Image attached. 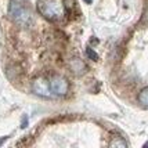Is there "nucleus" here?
Returning a JSON list of instances; mask_svg holds the SVG:
<instances>
[{"label":"nucleus","mask_w":148,"mask_h":148,"mask_svg":"<svg viewBox=\"0 0 148 148\" xmlns=\"http://www.w3.org/2000/svg\"><path fill=\"white\" fill-rule=\"evenodd\" d=\"M32 90L36 93L38 96L42 97H51V89H50V83L46 80L45 77H38L35 79L32 83Z\"/></svg>","instance_id":"obj_4"},{"label":"nucleus","mask_w":148,"mask_h":148,"mask_svg":"<svg viewBox=\"0 0 148 148\" xmlns=\"http://www.w3.org/2000/svg\"><path fill=\"white\" fill-rule=\"evenodd\" d=\"M138 103L141 104L143 107L148 108V86L144 87V89L140 91V94H138Z\"/></svg>","instance_id":"obj_6"},{"label":"nucleus","mask_w":148,"mask_h":148,"mask_svg":"<svg viewBox=\"0 0 148 148\" xmlns=\"http://www.w3.org/2000/svg\"><path fill=\"white\" fill-rule=\"evenodd\" d=\"M8 11H10V15H11L17 22H19V24H25L26 21L29 19V13H28V10H26L22 4H19L17 0H11V1H10V8H8Z\"/></svg>","instance_id":"obj_2"},{"label":"nucleus","mask_w":148,"mask_h":148,"mask_svg":"<svg viewBox=\"0 0 148 148\" xmlns=\"http://www.w3.org/2000/svg\"><path fill=\"white\" fill-rule=\"evenodd\" d=\"M50 89L57 96H65L68 93V89H69V83L65 77L54 76L51 79V82H50Z\"/></svg>","instance_id":"obj_3"},{"label":"nucleus","mask_w":148,"mask_h":148,"mask_svg":"<svg viewBox=\"0 0 148 148\" xmlns=\"http://www.w3.org/2000/svg\"><path fill=\"white\" fill-rule=\"evenodd\" d=\"M26 125H28V118H24V123H22V125H21V127H26Z\"/></svg>","instance_id":"obj_9"},{"label":"nucleus","mask_w":148,"mask_h":148,"mask_svg":"<svg viewBox=\"0 0 148 148\" xmlns=\"http://www.w3.org/2000/svg\"><path fill=\"white\" fill-rule=\"evenodd\" d=\"M84 1H86V3H91L93 0H84Z\"/></svg>","instance_id":"obj_10"},{"label":"nucleus","mask_w":148,"mask_h":148,"mask_svg":"<svg viewBox=\"0 0 148 148\" xmlns=\"http://www.w3.org/2000/svg\"><path fill=\"white\" fill-rule=\"evenodd\" d=\"M69 68H71V71L73 73H76V75H82L84 71H86V65L82 60H79V58H73L71 62H69Z\"/></svg>","instance_id":"obj_5"},{"label":"nucleus","mask_w":148,"mask_h":148,"mask_svg":"<svg viewBox=\"0 0 148 148\" xmlns=\"http://www.w3.org/2000/svg\"><path fill=\"white\" fill-rule=\"evenodd\" d=\"M86 54H87V56H89V58H90V60H93V61H97V60H98V56H97L96 51H93L91 49H87V50H86Z\"/></svg>","instance_id":"obj_8"},{"label":"nucleus","mask_w":148,"mask_h":148,"mask_svg":"<svg viewBox=\"0 0 148 148\" xmlns=\"http://www.w3.org/2000/svg\"><path fill=\"white\" fill-rule=\"evenodd\" d=\"M110 147H121V148H126L127 147V143L123 140L122 137H114V140L110 143Z\"/></svg>","instance_id":"obj_7"},{"label":"nucleus","mask_w":148,"mask_h":148,"mask_svg":"<svg viewBox=\"0 0 148 148\" xmlns=\"http://www.w3.org/2000/svg\"><path fill=\"white\" fill-rule=\"evenodd\" d=\"M38 11L49 21H60L65 17L64 0H38Z\"/></svg>","instance_id":"obj_1"},{"label":"nucleus","mask_w":148,"mask_h":148,"mask_svg":"<svg viewBox=\"0 0 148 148\" xmlns=\"http://www.w3.org/2000/svg\"><path fill=\"white\" fill-rule=\"evenodd\" d=\"M144 147H148V143H145V144H144Z\"/></svg>","instance_id":"obj_11"}]
</instances>
